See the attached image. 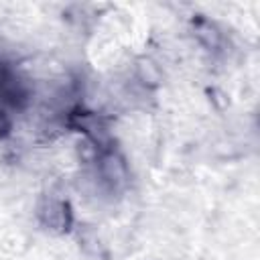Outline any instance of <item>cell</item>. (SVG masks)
<instances>
[{
    "label": "cell",
    "mask_w": 260,
    "mask_h": 260,
    "mask_svg": "<svg viewBox=\"0 0 260 260\" xmlns=\"http://www.w3.org/2000/svg\"><path fill=\"white\" fill-rule=\"evenodd\" d=\"M100 173L102 179H106L110 185H122L126 179V167L122 158L114 152H108L100 158Z\"/></svg>",
    "instance_id": "cell-1"
},
{
    "label": "cell",
    "mask_w": 260,
    "mask_h": 260,
    "mask_svg": "<svg viewBox=\"0 0 260 260\" xmlns=\"http://www.w3.org/2000/svg\"><path fill=\"white\" fill-rule=\"evenodd\" d=\"M197 37H199V41H201L205 47H209V49H215V47L219 45V41H221L217 28H215L211 22H199V24H197Z\"/></svg>",
    "instance_id": "cell-2"
},
{
    "label": "cell",
    "mask_w": 260,
    "mask_h": 260,
    "mask_svg": "<svg viewBox=\"0 0 260 260\" xmlns=\"http://www.w3.org/2000/svg\"><path fill=\"white\" fill-rule=\"evenodd\" d=\"M10 126H12V122H10L8 114L4 110H0V138H4L10 132Z\"/></svg>",
    "instance_id": "cell-3"
}]
</instances>
